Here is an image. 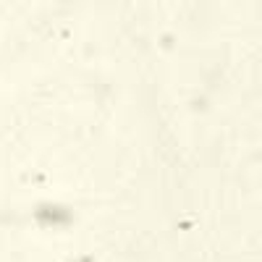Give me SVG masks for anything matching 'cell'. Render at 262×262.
Returning <instances> with one entry per match:
<instances>
[{
    "instance_id": "6da1fadb",
    "label": "cell",
    "mask_w": 262,
    "mask_h": 262,
    "mask_svg": "<svg viewBox=\"0 0 262 262\" xmlns=\"http://www.w3.org/2000/svg\"><path fill=\"white\" fill-rule=\"evenodd\" d=\"M39 217H53V221H66V210H55V207H42L39 210Z\"/></svg>"
}]
</instances>
